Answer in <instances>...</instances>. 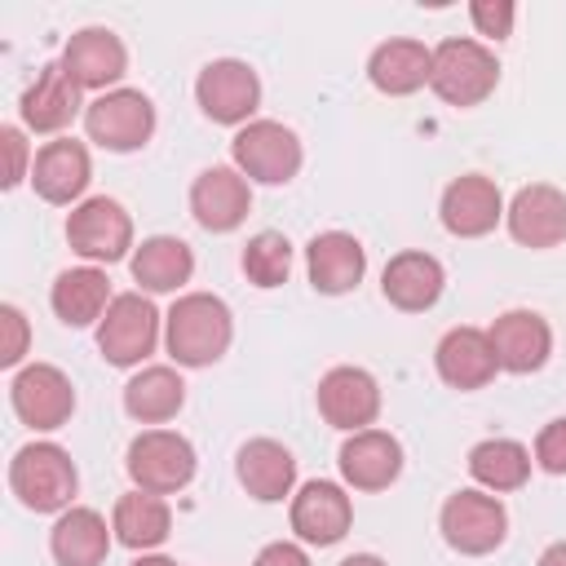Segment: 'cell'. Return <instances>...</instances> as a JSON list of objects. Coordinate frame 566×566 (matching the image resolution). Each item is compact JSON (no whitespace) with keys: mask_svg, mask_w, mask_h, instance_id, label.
<instances>
[{"mask_svg":"<svg viewBox=\"0 0 566 566\" xmlns=\"http://www.w3.org/2000/svg\"><path fill=\"white\" fill-rule=\"evenodd\" d=\"M234 340V314L212 292H186L164 314V345L177 367H212Z\"/></svg>","mask_w":566,"mask_h":566,"instance_id":"obj_1","label":"cell"},{"mask_svg":"<svg viewBox=\"0 0 566 566\" xmlns=\"http://www.w3.org/2000/svg\"><path fill=\"white\" fill-rule=\"evenodd\" d=\"M9 491L31 513H66L75 491H80V473H75L71 451L57 442L18 447L9 460Z\"/></svg>","mask_w":566,"mask_h":566,"instance_id":"obj_2","label":"cell"},{"mask_svg":"<svg viewBox=\"0 0 566 566\" xmlns=\"http://www.w3.org/2000/svg\"><path fill=\"white\" fill-rule=\"evenodd\" d=\"M500 84V62L495 53L482 44V40H469V35H455V40H442L433 49V66H429V88L447 102V106H478L495 93Z\"/></svg>","mask_w":566,"mask_h":566,"instance_id":"obj_3","label":"cell"},{"mask_svg":"<svg viewBox=\"0 0 566 566\" xmlns=\"http://www.w3.org/2000/svg\"><path fill=\"white\" fill-rule=\"evenodd\" d=\"M195 447L190 438L172 433V429H142L128 451H124V469L133 478L137 491H150V495H177L190 486L195 478Z\"/></svg>","mask_w":566,"mask_h":566,"instance_id":"obj_4","label":"cell"},{"mask_svg":"<svg viewBox=\"0 0 566 566\" xmlns=\"http://www.w3.org/2000/svg\"><path fill=\"white\" fill-rule=\"evenodd\" d=\"M230 159L256 186H287L301 172L305 150H301V137L287 124H279V119H252V124H243L234 133Z\"/></svg>","mask_w":566,"mask_h":566,"instance_id":"obj_5","label":"cell"},{"mask_svg":"<svg viewBox=\"0 0 566 566\" xmlns=\"http://www.w3.org/2000/svg\"><path fill=\"white\" fill-rule=\"evenodd\" d=\"M66 243L71 252H80L88 265H115L124 261L137 243H133V217L119 199L111 195H93L80 199L66 217Z\"/></svg>","mask_w":566,"mask_h":566,"instance_id":"obj_6","label":"cell"},{"mask_svg":"<svg viewBox=\"0 0 566 566\" xmlns=\"http://www.w3.org/2000/svg\"><path fill=\"white\" fill-rule=\"evenodd\" d=\"M84 133L102 150L128 155L155 137V102L142 88H111L84 106Z\"/></svg>","mask_w":566,"mask_h":566,"instance_id":"obj_7","label":"cell"},{"mask_svg":"<svg viewBox=\"0 0 566 566\" xmlns=\"http://www.w3.org/2000/svg\"><path fill=\"white\" fill-rule=\"evenodd\" d=\"M438 531H442V539H447L455 553H464V557H486V553H495V548L504 544V535H509V513H504V504H500L491 491L464 486V491L447 495V504H442V513H438Z\"/></svg>","mask_w":566,"mask_h":566,"instance_id":"obj_8","label":"cell"},{"mask_svg":"<svg viewBox=\"0 0 566 566\" xmlns=\"http://www.w3.org/2000/svg\"><path fill=\"white\" fill-rule=\"evenodd\" d=\"M159 310L142 292H119L97 323V349L111 367H137L159 345Z\"/></svg>","mask_w":566,"mask_h":566,"instance_id":"obj_9","label":"cell"},{"mask_svg":"<svg viewBox=\"0 0 566 566\" xmlns=\"http://www.w3.org/2000/svg\"><path fill=\"white\" fill-rule=\"evenodd\" d=\"M9 402H13V416L27 429L49 433V429H62L71 420V411H75V385L53 363H27L9 380Z\"/></svg>","mask_w":566,"mask_h":566,"instance_id":"obj_10","label":"cell"},{"mask_svg":"<svg viewBox=\"0 0 566 566\" xmlns=\"http://www.w3.org/2000/svg\"><path fill=\"white\" fill-rule=\"evenodd\" d=\"M195 102L212 124H252L261 106V75L239 57H217L195 80Z\"/></svg>","mask_w":566,"mask_h":566,"instance_id":"obj_11","label":"cell"},{"mask_svg":"<svg viewBox=\"0 0 566 566\" xmlns=\"http://www.w3.org/2000/svg\"><path fill=\"white\" fill-rule=\"evenodd\" d=\"M248 208H252V181L234 164H212L190 181V217L212 234L239 230Z\"/></svg>","mask_w":566,"mask_h":566,"instance_id":"obj_12","label":"cell"},{"mask_svg":"<svg viewBox=\"0 0 566 566\" xmlns=\"http://www.w3.org/2000/svg\"><path fill=\"white\" fill-rule=\"evenodd\" d=\"M314 398H318V416L340 433L371 429L380 416V385L367 367H332L318 380Z\"/></svg>","mask_w":566,"mask_h":566,"instance_id":"obj_13","label":"cell"},{"mask_svg":"<svg viewBox=\"0 0 566 566\" xmlns=\"http://www.w3.org/2000/svg\"><path fill=\"white\" fill-rule=\"evenodd\" d=\"M504 226L522 248H535V252L566 243V190H557L548 181L522 186L504 203Z\"/></svg>","mask_w":566,"mask_h":566,"instance_id":"obj_14","label":"cell"},{"mask_svg":"<svg viewBox=\"0 0 566 566\" xmlns=\"http://www.w3.org/2000/svg\"><path fill=\"white\" fill-rule=\"evenodd\" d=\"M349 526H354V500L345 495L340 482L314 478L292 495V531L301 544H314V548L340 544Z\"/></svg>","mask_w":566,"mask_h":566,"instance_id":"obj_15","label":"cell"},{"mask_svg":"<svg viewBox=\"0 0 566 566\" xmlns=\"http://www.w3.org/2000/svg\"><path fill=\"white\" fill-rule=\"evenodd\" d=\"M62 71L80 84V88H97V93H111L124 71H128V49L124 40L111 31V27H80L66 49H62Z\"/></svg>","mask_w":566,"mask_h":566,"instance_id":"obj_16","label":"cell"},{"mask_svg":"<svg viewBox=\"0 0 566 566\" xmlns=\"http://www.w3.org/2000/svg\"><path fill=\"white\" fill-rule=\"evenodd\" d=\"M438 217H442L447 234H455V239H482V234H491L504 221V195H500V186L491 177L464 172V177L447 181L442 203H438Z\"/></svg>","mask_w":566,"mask_h":566,"instance_id":"obj_17","label":"cell"},{"mask_svg":"<svg viewBox=\"0 0 566 566\" xmlns=\"http://www.w3.org/2000/svg\"><path fill=\"white\" fill-rule=\"evenodd\" d=\"M88 177H93V159H88V146L75 142V137H53L35 150V164H31V186L44 203H57V208H75L80 195L88 190Z\"/></svg>","mask_w":566,"mask_h":566,"instance_id":"obj_18","label":"cell"},{"mask_svg":"<svg viewBox=\"0 0 566 566\" xmlns=\"http://www.w3.org/2000/svg\"><path fill=\"white\" fill-rule=\"evenodd\" d=\"M486 336H491V349H495L500 371H513V376L539 371L548 363V354H553V327L535 310H504L486 327Z\"/></svg>","mask_w":566,"mask_h":566,"instance_id":"obj_19","label":"cell"},{"mask_svg":"<svg viewBox=\"0 0 566 566\" xmlns=\"http://www.w3.org/2000/svg\"><path fill=\"white\" fill-rule=\"evenodd\" d=\"M340 478L354 491H385L402 473V442L389 429H358L340 442Z\"/></svg>","mask_w":566,"mask_h":566,"instance_id":"obj_20","label":"cell"},{"mask_svg":"<svg viewBox=\"0 0 566 566\" xmlns=\"http://www.w3.org/2000/svg\"><path fill=\"white\" fill-rule=\"evenodd\" d=\"M305 274H310V287L323 292V296H345L363 283L367 274V252L354 234L345 230H323L310 239L305 248Z\"/></svg>","mask_w":566,"mask_h":566,"instance_id":"obj_21","label":"cell"},{"mask_svg":"<svg viewBox=\"0 0 566 566\" xmlns=\"http://www.w3.org/2000/svg\"><path fill=\"white\" fill-rule=\"evenodd\" d=\"M80 93L84 88L62 71V62H44L35 84L18 102L22 128H31V133H62V128H71V119L84 111Z\"/></svg>","mask_w":566,"mask_h":566,"instance_id":"obj_22","label":"cell"},{"mask_svg":"<svg viewBox=\"0 0 566 566\" xmlns=\"http://www.w3.org/2000/svg\"><path fill=\"white\" fill-rule=\"evenodd\" d=\"M442 287H447L442 261L429 256V252H416V248L389 256V265H385V274H380L385 301H389L394 310H402V314H424V310H433L438 296H442Z\"/></svg>","mask_w":566,"mask_h":566,"instance_id":"obj_23","label":"cell"},{"mask_svg":"<svg viewBox=\"0 0 566 566\" xmlns=\"http://www.w3.org/2000/svg\"><path fill=\"white\" fill-rule=\"evenodd\" d=\"M433 367L460 394H473V389L491 385L495 371H500L495 349H491V336L482 327H451L438 340V349H433Z\"/></svg>","mask_w":566,"mask_h":566,"instance_id":"obj_24","label":"cell"},{"mask_svg":"<svg viewBox=\"0 0 566 566\" xmlns=\"http://www.w3.org/2000/svg\"><path fill=\"white\" fill-rule=\"evenodd\" d=\"M234 478H239V486H243L252 500L279 504V500H287L292 486H296V460H292V451H287L283 442H274V438H252V442H243L239 455H234Z\"/></svg>","mask_w":566,"mask_h":566,"instance_id":"obj_25","label":"cell"},{"mask_svg":"<svg viewBox=\"0 0 566 566\" xmlns=\"http://www.w3.org/2000/svg\"><path fill=\"white\" fill-rule=\"evenodd\" d=\"M429 66H433V49H424L411 35H394V40L371 49L367 80L385 97H411V93H420L429 84Z\"/></svg>","mask_w":566,"mask_h":566,"instance_id":"obj_26","label":"cell"},{"mask_svg":"<svg viewBox=\"0 0 566 566\" xmlns=\"http://www.w3.org/2000/svg\"><path fill=\"white\" fill-rule=\"evenodd\" d=\"M111 526L97 509L71 504L66 513H57L53 531H49V553L57 566H102L111 553Z\"/></svg>","mask_w":566,"mask_h":566,"instance_id":"obj_27","label":"cell"},{"mask_svg":"<svg viewBox=\"0 0 566 566\" xmlns=\"http://www.w3.org/2000/svg\"><path fill=\"white\" fill-rule=\"evenodd\" d=\"M128 270H133V283L142 292H177L195 274V252L177 234H150L133 248Z\"/></svg>","mask_w":566,"mask_h":566,"instance_id":"obj_28","label":"cell"},{"mask_svg":"<svg viewBox=\"0 0 566 566\" xmlns=\"http://www.w3.org/2000/svg\"><path fill=\"white\" fill-rule=\"evenodd\" d=\"M111 279L106 270L97 265H75V270H62L49 287V305L53 314L66 323V327H93L102 323V314L111 310Z\"/></svg>","mask_w":566,"mask_h":566,"instance_id":"obj_29","label":"cell"},{"mask_svg":"<svg viewBox=\"0 0 566 566\" xmlns=\"http://www.w3.org/2000/svg\"><path fill=\"white\" fill-rule=\"evenodd\" d=\"M111 531L124 548L133 553H150L159 548L168 535H172V509L164 495H150V491H128L115 500V513H111Z\"/></svg>","mask_w":566,"mask_h":566,"instance_id":"obj_30","label":"cell"},{"mask_svg":"<svg viewBox=\"0 0 566 566\" xmlns=\"http://www.w3.org/2000/svg\"><path fill=\"white\" fill-rule=\"evenodd\" d=\"M186 407V380L177 367H142L128 385H124V411L137 424H164Z\"/></svg>","mask_w":566,"mask_h":566,"instance_id":"obj_31","label":"cell"},{"mask_svg":"<svg viewBox=\"0 0 566 566\" xmlns=\"http://www.w3.org/2000/svg\"><path fill=\"white\" fill-rule=\"evenodd\" d=\"M531 451L517 442V438H482L473 451H469V478L491 491V495H504V491H517L526 486L531 478Z\"/></svg>","mask_w":566,"mask_h":566,"instance_id":"obj_32","label":"cell"},{"mask_svg":"<svg viewBox=\"0 0 566 566\" xmlns=\"http://www.w3.org/2000/svg\"><path fill=\"white\" fill-rule=\"evenodd\" d=\"M239 265H243L248 283H256V287H279V283H287V274H292V243H287L279 230H261V234H252V239L243 243Z\"/></svg>","mask_w":566,"mask_h":566,"instance_id":"obj_33","label":"cell"},{"mask_svg":"<svg viewBox=\"0 0 566 566\" xmlns=\"http://www.w3.org/2000/svg\"><path fill=\"white\" fill-rule=\"evenodd\" d=\"M469 18H473L478 35H486V40H509V35H513V22H517V4H513V0H473V4H469Z\"/></svg>","mask_w":566,"mask_h":566,"instance_id":"obj_34","label":"cell"},{"mask_svg":"<svg viewBox=\"0 0 566 566\" xmlns=\"http://www.w3.org/2000/svg\"><path fill=\"white\" fill-rule=\"evenodd\" d=\"M0 150H4V190L22 186L31 177V146H27V133L18 124H4L0 128Z\"/></svg>","mask_w":566,"mask_h":566,"instance_id":"obj_35","label":"cell"},{"mask_svg":"<svg viewBox=\"0 0 566 566\" xmlns=\"http://www.w3.org/2000/svg\"><path fill=\"white\" fill-rule=\"evenodd\" d=\"M0 332H4V345H0V367H18L31 349V323L18 305H0Z\"/></svg>","mask_w":566,"mask_h":566,"instance_id":"obj_36","label":"cell"},{"mask_svg":"<svg viewBox=\"0 0 566 566\" xmlns=\"http://www.w3.org/2000/svg\"><path fill=\"white\" fill-rule=\"evenodd\" d=\"M531 460H535L544 473H553V478L566 473V416H557V420H548V424L539 429Z\"/></svg>","mask_w":566,"mask_h":566,"instance_id":"obj_37","label":"cell"},{"mask_svg":"<svg viewBox=\"0 0 566 566\" xmlns=\"http://www.w3.org/2000/svg\"><path fill=\"white\" fill-rule=\"evenodd\" d=\"M252 566H310V553L292 539H274L252 557Z\"/></svg>","mask_w":566,"mask_h":566,"instance_id":"obj_38","label":"cell"},{"mask_svg":"<svg viewBox=\"0 0 566 566\" xmlns=\"http://www.w3.org/2000/svg\"><path fill=\"white\" fill-rule=\"evenodd\" d=\"M535 566H566V539H553L544 553H539V562Z\"/></svg>","mask_w":566,"mask_h":566,"instance_id":"obj_39","label":"cell"},{"mask_svg":"<svg viewBox=\"0 0 566 566\" xmlns=\"http://www.w3.org/2000/svg\"><path fill=\"white\" fill-rule=\"evenodd\" d=\"M336 566H389L385 557H376V553H349L345 562H336Z\"/></svg>","mask_w":566,"mask_h":566,"instance_id":"obj_40","label":"cell"},{"mask_svg":"<svg viewBox=\"0 0 566 566\" xmlns=\"http://www.w3.org/2000/svg\"><path fill=\"white\" fill-rule=\"evenodd\" d=\"M133 566H177V562H172V557H164V553H142Z\"/></svg>","mask_w":566,"mask_h":566,"instance_id":"obj_41","label":"cell"}]
</instances>
